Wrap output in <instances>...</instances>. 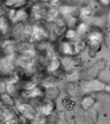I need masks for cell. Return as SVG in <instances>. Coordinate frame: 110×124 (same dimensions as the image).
Here are the masks:
<instances>
[{
    "label": "cell",
    "mask_w": 110,
    "mask_h": 124,
    "mask_svg": "<svg viewBox=\"0 0 110 124\" xmlns=\"http://www.w3.org/2000/svg\"><path fill=\"white\" fill-rule=\"evenodd\" d=\"M42 92L39 89L35 88L31 91L28 95L32 98H36L41 96Z\"/></svg>",
    "instance_id": "obj_9"
},
{
    "label": "cell",
    "mask_w": 110,
    "mask_h": 124,
    "mask_svg": "<svg viewBox=\"0 0 110 124\" xmlns=\"http://www.w3.org/2000/svg\"><path fill=\"white\" fill-rule=\"evenodd\" d=\"M15 81H12L8 83L6 86V89L9 94L11 95H15L16 91V87L14 85Z\"/></svg>",
    "instance_id": "obj_8"
},
{
    "label": "cell",
    "mask_w": 110,
    "mask_h": 124,
    "mask_svg": "<svg viewBox=\"0 0 110 124\" xmlns=\"http://www.w3.org/2000/svg\"><path fill=\"white\" fill-rule=\"evenodd\" d=\"M75 33L73 31L69 30L67 31L65 34V37L67 39H71L75 36Z\"/></svg>",
    "instance_id": "obj_14"
},
{
    "label": "cell",
    "mask_w": 110,
    "mask_h": 124,
    "mask_svg": "<svg viewBox=\"0 0 110 124\" xmlns=\"http://www.w3.org/2000/svg\"><path fill=\"white\" fill-rule=\"evenodd\" d=\"M36 84L32 81H28L26 82L24 85V88L25 89L28 90H32L34 88Z\"/></svg>",
    "instance_id": "obj_10"
},
{
    "label": "cell",
    "mask_w": 110,
    "mask_h": 124,
    "mask_svg": "<svg viewBox=\"0 0 110 124\" xmlns=\"http://www.w3.org/2000/svg\"><path fill=\"white\" fill-rule=\"evenodd\" d=\"M60 62L58 57L52 60H49L47 62V69L49 71H55L59 68L60 66Z\"/></svg>",
    "instance_id": "obj_5"
},
{
    "label": "cell",
    "mask_w": 110,
    "mask_h": 124,
    "mask_svg": "<svg viewBox=\"0 0 110 124\" xmlns=\"http://www.w3.org/2000/svg\"><path fill=\"white\" fill-rule=\"evenodd\" d=\"M2 100L6 103L9 105H12L13 104V101L11 97L7 95L4 94L2 96Z\"/></svg>",
    "instance_id": "obj_12"
},
{
    "label": "cell",
    "mask_w": 110,
    "mask_h": 124,
    "mask_svg": "<svg viewBox=\"0 0 110 124\" xmlns=\"http://www.w3.org/2000/svg\"><path fill=\"white\" fill-rule=\"evenodd\" d=\"M83 101H84V106L85 107H89L93 103V100L92 98L90 97L85 98Z\"/></svg>",
    "instance_id": "obj_13"
},
{
    "label": "cell",
    "mask_w": 110,
    "mask_h": 124,
    "mask_svg": "<svg viewBox=\"0 0 110 124\" xmlns=\"http://www.w3.org/2000/svg\"><path fill=\"white\" fill-rule=\"evenodd\" d=\"M53 108V105L52 103H45L43 107L42 111L45 114H49L52 111Z\"/></svg>",
    "instance_id": "obj_7"
},
{
    "label": "cell",
    "mask_w": 110,
    "mask_h": 124,
    "mask_svg": "<svg viewBox=\"0 0 110 124\" xmlns=\"http://www.w3.org/2000/svg\"><path fill=\"white\" fill-rule=\"evenodd\" d=\"M46 92L47 96L51 100H54L57 98L59 94L58 89L52 85L48 86Z\"/></svg>",
    "instance_id": "obj_6"
},
{
    "label": "cell",
    "mask_w": 110,
    "mask_h": 124,
    "mask_svg": "<svg viewBox=\"0 0 110 124\" xmlns=\"http://www.w3.org/2000/svg\"><path fill=\"white\" fill-rule=\"evenodd\" d=\"M52 34L50 40L51 42L56 41L61 39L65 34L66 26L65 21L61 18L59 15L58 17L52 22Z\"/></svg>",
    "instance_id": "obj_1"
},
{
    "label": "cell",
    "mask_w": 110,
    "mask_h": 124,
    "mask_svg": "<svg viewBox=\"0 0 110 124\" xmlns=\"http://www.w3.org/2000/svg\"><path fill=\"white\" fill-rule=\"evenodd\" d=\"M25 23H12L9 34L6 39L18 41L25 38Z\"/></svg>",
    "instance_id": "obj_2"
},
{
    "label": "cell",
    "mask_w": 110,
    "mask_h": 124,
    "mask_svg": "<svg viewBox=\"0 0 110 124\" xmlns=\"http://www.w3.org/2000/svg\"><path fill=\"white\" fill-rule=\"evenodd\" d=\"M20 112L27 117H32L34 114V110L31 107L24 104L18 105L17 106Z\"/></svg>",
    "instance_id": "obj_4"
},
{
    "label": "cell",
    "mask_w": 110,
    "mask_h": 124,
    "mask_svg": "<svg viewBox=\"0 0 110 124\" xmlns=\"http://www.w3.org/2000/svg\"><path fill=\"white\" fill-rule=\"evenodd\" d=\"M4 2L3 3L4 6L6 8H13L15 6L16 0H5L4 1Z\"/></svg>",
    "instance_id": "obj_11"
},
{
    "label": "cell",
    "mask_w": 110,
    "mask_h": 124,
    "mask_svg": "<svg viewBox=\"0 0 110 124\" xmlns=\"http://www.w3.org/2000/svg\"><path fill=\"white\" fill-rule=\"evenodd\" d=\"M10 27L8 23V20L5 16H1L0 19V29L2 36L5 38L8 36Z\"/></svg>",
    "instance_id": "obj_3"
}]
</instances>
